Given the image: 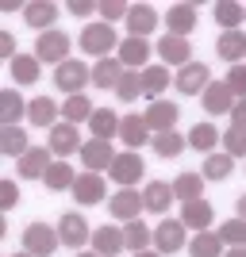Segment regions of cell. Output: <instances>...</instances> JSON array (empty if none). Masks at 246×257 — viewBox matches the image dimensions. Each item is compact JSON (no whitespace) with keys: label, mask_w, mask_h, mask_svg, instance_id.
<instances>
[{"label":"cell","mask_w":246,"mask_h":257,"mask_svg":"<svg viewBox=\"0 0 246 257\" xmlns=\"http://www.w3.org/2000/svg\"><path fill=\"white\" fill-rule=\"evenodd\" d=\"M93 81V69H89L85 62H77V58H69V62H62L58 69H54V85L62 88L65 96H81V88Z\"/></svg>","instance_id":"cell-1"},{"label":"cell","mask_w":246,"mask_h":257,"mask_svg":"<svg viewBox=\"0 0 246 257\" xmlns=\"http://www.w3.org/2000/svg\"><path fill=\"white\" fill-rule=\"evenodd\" d=\"M119 39H116V27L112 23H89L81 31V50L93 54V58H108V50H116Z\"/></svg>","instance_id":"cell-2"},{"label":"cell","mask_w":246,"mask_h":257,"mask_svg":"<svg viewBox=\"0 0 246 257\" xmlns=\"http://www.w3.org/2000/svg\"><path fill=\"white\" fill-rule=\"evenodd\" d=\"M58 226H46V223H27V230H23V249L35 257H54V249H58Z\"/></svg>","instance_id":"cell-3"},{"label":"cell","mask_w":246,"mask_h":257,"mask_svg":"<svg viewBox=\"0 0 246 257\" xmlns=\"http://www.w3.org/2000/svg\"><path fill=\"white\" fill-rule=\"evenodd\" d=\"M116 158L119 154L112 150V142H104V139H89L85 146H81V165H85V173H112V165H116Z\"/></svg>","instance_id":"cell-4"},{"label":"cell","mask_w":246,"mask_h":257,"mask_svg":"<svg viewBox=\"0 0 246 257\" xmlns=\"http://www.w3.org/2000/svg\"><path fill=\"white\" fill-rule=\"evenodd\" d=\"M208 85H212V73H208L204 62H189L185 69H177V77H173V88H177L181 96H204Z\"/></svg>","instance_id":"cell-5"},{"label":"cell","mask_w":246,"mask_h":257,"mask_svg":"<svg viewBox=\"0 0 246 257\" xmlns=\"http://www.w3.org/2000/svg\"><path fill=\"white\" fill-rule=\"evenodd\" d=\"M65 54H69V35H65V31L54 27V31L39 35V43H35V58H39V62H50L54 69H58L62 62H69Z\"/></svg>","instance_id":"cell-6"},{"label":"cell","mask_w":246,"mask_h":257,"mask_svg":"<svg viewBox=\"0 0 246 257\" xmlns=\"http://www.w3.org/2000/svg\"><path fill=\"white\" fill-rule=\"evenodd\" d=\"M93 230H97V226H89L81 211H65L62 219H58V238H62V246H69V249H81Z\"/></svg>","instance_id":"cell-7"},{"label":"cell","mask_w":246,"mask_h":257,"mask_svg":"<svg viewBox=\"0 0 246 257\" xmlns=\"http://www.w3.org/2000/svg\"><path fill=\"white\" fill-rule=\"evenodd\" d=\"M54 161H58V158L50 154V146H31V150L23 154L20 161H16V173H20L23 181H35V177L43 181V177H46V169H50Z\"/></svg>","instance_id":"cell-8"},{"label":"cell","mask_w":246,"mask_h":257,"mask_svg":"<svg viewBox=\"0 0 246 257\" xmlns=\"http://www.w3.org/2000/svg\"><path fill=\"white\" fill-rule=\"evenodd\" d=\"M46 146H50V154L58 161H65L69 154H81L85 142H81V135H77L73 123H58V127H50V142H46Z\"/></svg>","instance_id":"cell-9"},{"label":"cell","mask_w":246,"mask_h":257,"mask_svg":"<svg viewBox=\"0 0 246 257\" xmlns=\"http://www.w3.org/2000/svg\"><path fill=\"white\" fill-rule=\"evenodd\" d=\"M142 169H146V165H142V158H139L135 150H127V154H119V158H116V165H112V173H108V177H112L119 188H135V184L142 181Z\"/></svg>","instance_id":"cell-10"},{"label":"cell","mask_w":246,"mask_h":257,"mask_svg":"<svg viewBox=\"0 0 246 257\" xmlns=\"http://www.w3.org/2000/svg\"><path fill=\"white\" fill-rule=\"evenodd\" d=\"M181 246H185V223L181 219H161L154 226V249L166 257V253H177Z\"/></svg>","instance_id":"cell-11"},{"label":"cell","mask_w":246,"mask_h":257,"mask_svg":"<svg viewBox=\"0 0 246 257\" xmlns=\"http://www.w3.org/2000/svg\"><path fill=\"white\" fill-rule=\"evenodd\" d=\"M108 211L116 215V219H123V223H135V219L146 211V204H142V192H135V188H119V192L108 200Z\"/></svg>","instance_id":"cell-12"},{"label":"cell","mask_w":246,"mask_h":257,"mask_svg":"<svg viewBox=\"0 0 246 257\" xmlns=\"http://www.w3.org/2000/svg\"><path fill=\"white\" fill-rule=\"evenodd\" d=\"M177 104H170V100H154V104L142 111V119H146V127H150V135H166V131H173L177 127Z\"/></svg>","instance_id":"cell-13"},{"label":"cell","mask_w":246,"mask_h":257,"mask_svg":"<svg viewBox=\"0 0 246 257\" xmlns=\"http://www.w3.org/2000/svg\"><path fill=\"white\" fill-rule=\"evenodd\" d=\"M108 196V184H104V177L100 173H77V184H73V200L81 207H93V204H100Z\"/></svg>","instance_id":"cell-14"},{"label":"cell","mask_w":246,"mask_h":257,"mask_svg":"<svg viewBox=\"0 0 246 257\" xmlns=\"http://www.w3.org/2000/svg\"><path fill=\"white\" fill-rule=\"evenodd\" d=\"M204 111L208 115H231V107H235V92L227 88V81H212V85L204 88Z\"/></svg>","instance_id":"cell-15"},{"label":"cell","mask_w":246,"mask_h":257,"mask_svg":"<svg viewBox=\"0 0 246 257\" xmlns=\"http://www.w3.org/2000/svg\"><path fill=\"white\" fill-rule=\"evenodd\" d=\"M154 46H158V54H161V62H166V65H181V69H185V65L193 62V46H189V39H177V35H161Z\"/></svg>","instance_id":"cell-16"},{"label":"cell","mask_w":246,"mask_h":257,"mask_svg":"<svg viewBox=\"0 0 246 257\" xmlns=\"http://www.w3.org/2000/svg\"><path fill=\"white\" fill-rule=\"evenodd\" d=\"M54 20H58V4H50V0H31L27 8H23V23L27 27H35V31H54Z\"/></svg>","instance_id":"cell-17"},{"label":"cell","mask_w":246,"mask_h":257,"mask_svg":"<svg viewBox=\"0 0 246 257\" xmlns=\"http://www.w3.org/2000/svg\"><path fill=\"white\" fill-rule=\"evenodd\" d=\"M119 139H123L127 150H139V146L154 142V135H150V127H146V119H142V115H123V123H119Z\"/></svg>","instance_id":"cell-18"},{"label":"cell","mask_w":246,"mask_h":257,"mask_svg":"<svg viewBox=\"0 0 246 257\" xmlns=\"http://www.w3.org/2000/svg\"><path fill=\"white\" fill-rule=\"evenodd\" d=\"M154 27H158L154 8L150 4H131V12H127V35L131 39H146V35H154Z\"/></svg>","instance_id":"cell-19"},{"label":"cell","mask_w":246,"mask_h":257,"mask_svg":"<svg viewBox=\"0 0 246 257\" xmlns=\"http://www.w3.org/2000/svg\"><path fill=\"white\" fill-rule=\"evenodd\" d=\"M119 62H123V69H146V62H150V43L146 39H123L119 43Z\"/></svg>","instance_id":"cell-20"},{"label":"cell","mask_w":246,"mask_h":257,"mask_svg":"<svg viewBox=\"0 0 246 257\" xmlns=\"http://www.w3.org/2000/svg\"><path fill=\"white\" fill-rule=\"evenodd\" d=\"M166 27H170V35H177V39H189L196 27V8L193 4H173L170 12H166Z\"/></svg>","instance_id":"cell-21"},{"label":"cell","mask_w":246,"mask_h":257,"mask_svg":"<svg viewBox=\"0 0 246 257\" xmlns=\"http://www.w3.org/2000/svg\"><path fill=\"white\" fill-rule=\"evenodd\" d=\"M173 200H177V196H173V184H166V181H150L146 188H142V204L154 215H166Z\"/></svg>","instance_id":"cell-22"},{"label":"cell","mask_w":246,"mask_h":257,"mask_svg":"<svg viewBox=\"0 0 246 257\" xmlns=\"http://www.w3.org/2000/svg\"><path fill=\"white\" fill-rule=\"evenodd\" d=\"M20 119H27V100L16 88H4L0 92V123L4 127H20Z\"/></svg>","instance_id":"cell-23"},{"label":"cell","mask_w":246,"mask_h":257,"mask_svg":"<svg viewBox=\"0 0 246 257\" xmlns=\"http://www.w3.org/2000/svg\"><path fill=\"white\" fill-rule=\"evenodd\" d=\"M93 253H100V257L123 253V230L119 226H97L93 230Z\"/></svg>","instance_id":"cell-24"},{"label":"cell","mask_w":246,"mask_h":257,"mask_svg":"<svg viewBox=\"0 0 246 257\" xmlns=\"http://www.w3.org/2000/svg\"><path fill=\"white\" fill-rule=\"evenodd\" d=\"M212 204H208V200H193V204H181V223L189 226V230H196V234H200V230H208V226H212Z\"/></svg>","instance_id":"cell-25"},{"label":"cell","mask_w":246,"mask_h":257,"mask_svg":"<svg viewBox=\"0 0 246 257\" xmlns=\"http://www.w3.org/2000/svg\"><path fill=\"white\" fill-rule=\"evenodd\" d=\"M215 54L227 58L231 65H242V58H246V31H223L219 43H215Z\"/></svg>","instance_id":"cell-26"},{"label":"cell","mask_w":246,"mask_h":257,"mask_svg":"<svg viewBox=\"0 0 246 257\" xmlns=\"http://www.w3.org/2000/svg\"><path fill=\"white\" fill-rule=\"evenodd\" d=\"M119 81H123V62H119V58H100V62L93 65V85L97 88H112V92H116Z\"/></svg>","instance_id":"cell-27"},{"label":"cell","mask_w":246,"mask_h":257,"mask_svg":"<svg viewBox=\"0 0 246 257\" xmlns=\"http://www.w3.org/2000/svg\"><path fill=\"white\" fill-rule=\"evenodd\" d=\"M170 85H173V73L166 65H146V69H142V96H150V104H154V96H161Z\"/></svg>","instance_id":"cell-28"},{"label":"cell","mask_w":246,"mask_h":257,"mask_svg":"<svg viewBox=\"0 0 246 257\" xmlns=\"http://www.w3.org/2000/svg\"><path fill=\"white\" fill-rule=\"evenodd\" d=\"M119 123H123V119H119L112 107H97V111H93V119H89L93 139H104V142H112V139L119 135Z\"/></svg>","instance_id":"cell-29"},{"label":"cell","mask_w":246,"mask_h":257,"mask_svg":"<svg viewBox=\"0 0 246 257\" xmlns=\"http://www.w3.org/2000/svg\"><path fill=\"white\" fill-rule=\"evenodd\" d=\"M27 150H31V139H27L23 127H0V154H8V158L20 161Z\"/></svg>","instance_id":"cell-30"},{"label":"cell","mask_w":246,"mask_h":257,"mask_svg":"<svg viewBox=\"0 0 246 257\" xmlns=\"http://www.w3.org/2000/svg\"><path fill=\"white\" fill-rule=\"evenodd\" d=\"M27 119H31V127H58V104L50 96H35L27 104Z\"/></svg>","instance_id":"cell-31"},{"label":"cell","mask_w":246,"mask_h":257,"mask_svg":"<svg viewBox=\"0 0 246 257\" xmlns=\"http://www.w3.org/2000/svg\"><path fill=\"white\" fill-rule=\"evenodd\" d=\"M8 69H12V77H16V85H35L43 62H39L35 54H16V58L8 62Z\"/></svg>","instance_id":"cell-32"},{"label":"cell","mask_w":246,"mask_h":257,"mask_svg":"<svg viewBox=\"0 0 246 257\" xmlns=\"http://www.w3.org/2000/svg\"><path fill=\"white\" fill-rule=\"evenodd\" d=\"M173 196L181 204H193V200H204V173H181L173 181Z\"/></svg>","instance_id":"cell-33"},{"label":"cell","mask_w":246,"mask_h":257,"mask_svg":"<svg viewBox=\"0 0 246 257\" xmlns=\"http://www.w3.org/2000/svg\"><path fill=\"white\" fill-rule=\"evenodd\" d=\"M150 242H154V230H150L142 219H135V223L123 226V249H131V253H142V249H150Z\"/></svg>","instance_id":"cell-34"},{"label":"cell","mask_w":246,"mask_h":257,"mask_svg":"<svg viewBox=\"0 0 246 257\" xmlns=\"http://www.w3.org/2000/svg\"><path fill=\"white\" fill-rule=\"evenodd\" d=\"M189 253L193 257H227V249H223V238L219 234L200 230V234H193V242H189Z\"/></svg>","instance_id":"cell-35"},{"label":"cell","mask_w":246,"mask_h":257,"mask_svg":"<svg viewBox=\"0 0 246 257\" xmlns=\"http://www.w3.org/2000/svg\"><path fill=\"white\" fill-rule=\"evenodd\" d=\"M43 184H46V188H50V192H65V188H69V192H73V184H77V173L69 169V165H65V161H54L50 169H46Z\"/></svg>","instance_id":"cell-36"},{"label":"cell","mask_w":246,"mask_h":257,"mask_svg":"<svg viewBox=\"0 0 246 257\" xmlns=\"http://www.w3.org/2000/svg\"><path fill=\"white\" fill-rule=\"evenodd\" d=\"M62 119L65 123H89V119H93V100L85 96V92H81V96H65V104H62Z\"/></svg>","instance_id":"cell-37"},{"label":"cell","mask_w":246,"mask_h":257,"mask_svg":"<svg viewBox=\"0 0 246 257\" xmlns=\"http://www.w3.org/2000/svg\"><path fill=\"white\" fill-rule=\"evenodd\" d=\"M246 20V4H235V0H219L215 4V23L223 31H238V23Z\"/></svg>","instance_id":"cell-38"},{"label":"cell","mask_w":246,"mask_h":257,"mask_svg":"<svg viewBox=\"0 0 246 257\" xmlns=\"http://www.w3.org/2000/svg\"><path fill=\"white\" fill-rule=\"evenodd\" d=\"M215 142H223V135H219L212 123H196V127L189 131V146H193V150H200V154H212Z\"/></svg>","instance_id":"cell-39"},{"label":"cell","mask_w":246,"mask_h":257,"mask_svg":"<svg viewBox=\"0 0 246 257\" xmlns=\"http://www.w3.org/2000/svg\"><path fill=\"white\" fill-rule=\"evenodd\" d=\"M200 169H204V181H227L235 169V158L231 154H208Z\"/></svg>","instance_id":"cell-40"},{"label":"cell","mask_w":246,"mask_h":257,"mask_svg":"<svg viewBox=\"0 0 246 257\" xmlns=\"http://www.w3.org/2000/svg\"><path fill=\"white\" fill-rule=\"evenodd\" d=\"M185 135H177V131H166V135H154V142H150V146H154V154H158V158H177V154L185 150Z\"/></svg>","instance_id":"cell-41"},{"label":"cell","mask_w":246,"mask_h":257,"mask_svg":"<svg viewBox=\"0 0 246 257\" xmlns=\"http://www.w3.org/2000/svg\"><path fill=\"white\" fill-rule=\"evenodd\" d=\"M116 96L123 100V104H135V100L142 96V73L139 69H123V81L116 85Z\"/></svg>","instance_id":"cell-42"},{"label":"cell","mask_w":246,"mask_h":257,"mask_svg":"<svg viewBox=\"0 0 246 257\" xmlns=\"http://www.w3.org/2000/svg\"><path fill=\"white\" fill-rule=\"evenodd\" d=\"M215 234L223 238V246H231V249H235V246H246V219H238V215H235V219H227Z\"/></svg>","instance_id":"cell-43"},{"label":"cell","mask_w":246,"mask_h":257,"mask_svg":"<svg viewBox=\"0 0 246 257\" xmlns=\"http://www.w3.org/2000/svg\"><path fill=\"white\" fill-rule=\"evenodd\" d=\"M223 154H231V158H246V127H231L223 131Z\"/></svg>","instance_id":"cell-44"},{"label":"cell","mask_w":246,"mask_h":257,"mask_svg":"<svg viewBox=\"0 0 246 257\" xmlns=\"http://www.w3.org/2000/svg\"><path fill=\"white\" fill-rule=\"evenodd\" d=\"M131 4H123V0H100V16H104V23H116V20H127Z\"/></svg>","instance_id":"cell-45"},{"label":"cell","mask_w":246,"mask_h":257,"mask_svg":"<svg viewBox=\"0 0 246 257\" xmlns=\"http://www.w3.org/2000/svg\"><path fill=\"white\" fill-rule=\"evenodd\" d=\"M227 88L235 92V100H246V65H231V73H227Z\"/></svg>","instance_id":"cell-46"},{"label":"cell","mask_w":246,"mask_h":257,"mask_svg":"<svg viewBox=\"0 0 246 257\" xmlns=\"http://www.w3.org/2000/svg\"><path fill=\"white\" fill-rule=\"evenodd\" d=\"M16 204H20V188H16V181H0V207L12 211Z\"/></svg>","instance_id":"cell-47"},{"label":"cell","mask_w":246,"mask_h":257,"mask_svg":"<svg viewBox=\"0 0 246 257\" xmlns=\"http://www.w3.org/2000/svg\"><path fill=\"white\" fill-rule=\"evenodd\" d=\"M69 12L73 16H93V12H100V4H93V0H69Z\"/></svg>","instance_id":"cell-48"},{"label":"cell","mask_w":246,"mask_h":257,"mask_svg":"<svg viewBox=\"0 0 246 257\" xmlns=\"http://www.w3.org/2000/svg\"><path fill=\"white\" fill-rule=\"evenodd\" d=\"M0 58H16V39H12V31H0Z\"/></svg>","instance_id":"cell-49"},{"label":"cell","mask_w":246,"mask_h":257,"mask_svg":"<svg viewBox=\"0 0 246 257\" xmlns=\"http://www.w3.org/2000/svg\"><path fill=\"white\" fill-rule=\"evenodd\" d=\"M231 123H235V127H246V100H235V107H231Z\"/></svg>","instance_id":"cell-50"},{"label":"cell","mask_w":246,"mask_h":257,"mask_svg":"<svg viewBox=\"0 0 246 257\" xmlns=\"http://www.w3.org/2000/svg\"><path fill=\"white\" fill-rule=\"evenodd\" d=\"M27 8V4H20V0H4V4H0V12H23Z\"/></svg>","instance_id":"cell-51"},{"label":"cell","mask_w":246,"mask_h":257,"mask_svg":"<svg viewBox=\"0 0 246 257\" xmlns=\"http://www.w3.org/2000/svg\"><path fill=\"white\" fill-rule=\"evenodd\" d=\"M235 207H238V219H246V192H242V196L235 200Z\"/></svg>","instance_id":"cell-52"},{"label":"cell","mask_w":246,"mask_h":257,"mask_svg":"<svg viewBox=\"0 0 246 257\" xmlns=\"http://www.w3.org/2000/svg\"><path fill=\"white\" fill-rule=\"evenodd\" d=\"M227 257H246V246H235V249H227Z\"/></svg>","instance_id":"cell-53"},{"label":"cell","mask_w":246,"mask_h":257,"mask_svg":"<svg viewBox=\"0 0 246 257\" xmlns=\"http://www.w3.org/2000/svg\"><path fill=\"white\" fill-rule=\"evenodd\" d=\"M135 257H161L158 249H154V253H150V249H142V253H135Z\"/></svg>","instance_id":"cell-54"},{"label":"cell","mask_w":246,"mask_h":257,"mask_svg":"<svg viewBox=\"0 0 246 257\" xmlns=\"http://www.w3.org/2000/svg\"><path fill=\"white\" fill-rule=\"evenodd\" d=\"M12 257H35V253H27V249H20V253H12Z\"/></svg>","instance_id":"cell-55"},{"label":"cell","mask_w":246,"mask_h":257,"mask_svg":"<svg viewBox=\"0 0 246 257\" xmlns=\"http://www.w3.org/2000/svg\"><path fill=\"white\" fill-rule=\"evenodd\" d=\"M77 257H100V253H89V249H81V253H77Z\"/></svg>","instance_id":"cell-56"}]
</instances>
